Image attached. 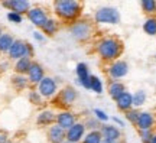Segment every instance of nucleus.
Returning <instances> with one entry per match:
<instances>
[{
    "label": "nucleus",
    "instance_id": "1",
    "mask_svg": "<svg viewBox=\"0 0 156 143\" xmlns=\"http://www.w3.org/2000/svg\"><path fill=\"white\" fill-rule=\"evenodd\" d=\"M95 51L104 62H113L120 59L123 54V42L114 36H104L95 44Z\"/></svg>",
    "mask_w": 156,
    "mask_h": 143
},
{
    "label": "nucleus",
    "instance_id": "2",
    "mask_svg": "<svg viewBox=\"0 0 156 143\" xmlns=\"http://www.w3.org/2000/svg\"><path fill=\"white\" fill-rule=\"evenodd\" d=\"M83 12V5L75 0H56L54 2V13L58 20L64 23L77 22Z\"/></svg>",
    "mask_w": 156,
    "mask_h": 143
},
{
    "label": "nucleus",
    "instance_id": "3",
    "mask_svg": "<svg viewBox=\"0 0 156 143\" xmlns=\"http://www.w3.org/2000/svg\"><path fill=\"white\" fill-rule=\"evenodd\" d=\"M93 33H94L93 23L85 20V19H78L77 22L69 25V35L73 36V39L78 41V42L88 41L93 36Z\"/></svg>",
    "mask_w": 156,
    "mask_h": 143
},
{
    "label": "nucleus",
    "instance_id": "4",
    "mask_svg": "<svg viewBox=\"0 0 156 143\" xmlns=\"http://www.w3.org/2000/svg\"><path fill=\"white\" fill-rule=\"evenodd\" d=\"M35 49L34 46L22 39H15V42L12 45V48L7 52V58L12 61H17L20 58H34Z\"/></svg>",
    "mask_w": 156,
    "mask_h": 143
},
{
    "label": "nucleus",
    "instance_id": "5",
    "mask_svg": "<svg viewBox=\"0 0 156 143\" xmlns=\"http://www.w3.org/2000/svg\"><path fill=\"white\" fill-rule=\"evenodd\" d=\"M94 22L97 25H117L120 22V12L112 6L98 7L94 13Z\"/></svg>",
    "mask_w": 156,
    "mask_h": 143
},
{
    "label": "nucleus",
    "instance_id": "6",
    "mask_svg": "<svg viewBox=\"0 0 156 143\" xmlns=\"http://www.w3.org/2000/svg\"><path fill=\"white\" fill-rule=\"evenodd\" d=\"M36 91L41 94V97L44 100H52L56 97V94L59 91V87H58V81L55 78L48 77L45 75V78L41 81V83L36 85Z\"/></svg>",
    "mask_w": 156,
    "mask_h": 143
},
{
    "label": "nucleus",
    "instance_id": "7",
    "mask_svg": "<svg viewBox=\"0 0 156 143\" xmlns=\"http://www.w3.org/2000/svg\"><path fill=\"white\" fill-rule=\"evenodd\" d=\"M78 97V93L77 90L73 87V85H65V87H62L58 94H56V97L54 98V101L56 103V105H59L62 107V110H67L68 107H71V105L75 103V100Z\"/></svg>",
    "mask_w": 156,
    "mask_h": 143
},
{
    "label": "nucleus",
    "instance_id": "8",
    "mask_svg": "<svg viewBox=\"0 0 156 143\" xmlns=\"http://www.w3.org/2000/svg\"><path fill=\"white\" fill-rule=\"evenodd\" d=\"M26 17H28V20L34 25L35 28L41 29L45 25V22L49 19V15H48L46 9H44V7H41V6H32L29 9V12L26 13Z\"/></svg>",
    "mask_w": 156,
    "mask_h": 143
},
{
    "label": "nucleus",
    "instance_id": "9",
    "mask_svg": "<svg viewBox=\"0 0 156 143\" xmlns=\"http://www.w3.org/2000/svg\"><path fill=\"white\" fill-rule=\"evenodd\" d=\"M107 74L113 81H119L120 78H124L129 74V64L123 59L113 61L107 66Z\"/></svg>",
    "mask_w": 156,
    "mask_h": 143
},
{
    "label": "nucleus",
    "instance_id": "10",
    "mask_svg": "<svg viewBox=\"0 0 156 143\" xmlns=\"http://www.w3.org/2000/svg\"><path fill=\"white\" fill-rule=\"evenodd\" d=\"M87 133V129L84 126L83 121H77L73 127H69L65 133V140L71 143H81L84 136Z\"/></svg>",
    "mask_w": 156,
    "mask_h": 143
},
{
    "label": "nucleus",
    "instance_id": "11",
    "mask_svg": "<svg viewBox=\"0 0 156 143\" xmlns=\"http://www.w3.org/2000/svg\"><path fill=\"white\" fill-rule=\"evenodd\" d=\"M2 6L9 12H15V13H19L22 16L26 15L29 9L32 7L30 2H28V0H5V2H2Z\"/></svg>",
    "mask_w": 156,
    "mask_h": 143
},
{
    "label": "nucleus",
    "instance_id": "12",
    "mask_svg": "<svg viewBox=\"0 0 156 143\" xmlns=\"http://www.w3.org/2000/svg\"><path fill=\"white\" fill-rule=\"evenodd\" d=\"M77 123V117L73 111L69 110H59L56 113V119H55V124L59 126L61 129H64L67 132L69 127H73Z\"/></svg>",
    "mask_w": 156,
    "mask_h": 143
},
{
    "label": "nucleus",
    "instance_id": "13",
    "mask_svg": "<svg viewBox=\"0 0 156 143\" xmlns=\"http://www.w3.org/2000/svg\"><path fill=\"white\" fill-rule=\"evenodd\" d=\"M26 77H28V81L30 85H38L42 80L45 78V70L44 66L41 65L39 62H32V65H30V68H29L28 74H26Z\"/></svg>",
    "mask_w": 156,
    "mask_h": 143
},
{
    "label": "nucleus",
    "instance_id": "14",
    "mask_svg": "<svg viewBox=\"0 0 156 143\" xmlns=\"http://www.w3.org/2000/svg\"><path fill=\"white\" fill-rule=\"evenodd\" d=\"M156 123V117L152 111H140L139 119L136 121L137 130H153Z\"/></svg>",
    "mask_w": 156,
    "mask_h": 143
},
{
    "label": "nucleus",
    "instance_id": "15",
    "mask_svg": "<svg viewBox=\"0 0 156 143\" xmlns=\"http://www.w3.org/2000/svg\"><path fill=\"white\" fill-rule=\"evenodd\" d=\"M55 119H56V113L52 109H44L36 114V124L39 127H51L52 124H55Z\"/></svg>",
    "mask_w": 156,
    "mask_h": 143
},
{
    "label": "nucleus",
    "instance_id": "16",
    "mask_svg": "<svg viewBox=\"0 0 156 143\" xmlns=\"http://www.w3.org/2000/svg\"><path fill=\"white\" fill-rule=\"evenodd\" d=\"M100 133L104 140H112V142H119L122 139V130L119 129L114 124H110V123H106L103 124L100 129Z\"/></svg>",
    "mask_w": 156,
    "mask_h": 143
},
{
    "label": "nucleus",
    "instance_id": "17",
    "mask_svg": "<svg viewBox=\"0 0 156 143\" xmlns=\"http://www.w3.org/2000/svg\"><path fill=\"white\" fill-rule=\"evenodd\" d=\"M65 130L61 129L56 124H52L51 127H48V132H46V138L49 143H64L65 142Z\"/></svg>",
    "mask_w": 156,
    "mask_h": 143
},
{
    "label": "nucleus",
    "instance_id": "18",
    "mask_svg": "<svg viewBox=\"0 0 156 143\" xmlns=\"http://www.w3.org/2000/svg\"><path fill=\"white\" fill-rule=\"evenodd\" d=\"M114 101H116L117 109L120 111H123V113H126V111H129L130 109H133V95H132V93H129L127 90H126L119 98L114 100Z\"/></svg>",
    "mask_w": 156,
    "mask_h": 143
},
{
    "label": "nucleus",
    "instance_id": "19",
    "mask_svg": "<svg viewBox=\"0 0 156 143\" xmlns=\"http://www.w3.org/2000/svg\"><path fill=\"white\" fill-rule=\"evenodd\" d=\"M59 30V20L56 17H51L45 22V25L41 28V32L44 33L45 36H54L55 33H58Z\"/></svg>",
    "mask_w": 156,
    "mask_h": 143
},
{
    "label": "nucleus",
    "instance_id": "20",
    "mask_svg": "<svg viewBox=\"0 0 156 143\" xmlns=\"http://www.w3.org/2000/svg\"><path fill=\"white\" fill-rule=\"evenodd\" d=\"M10 84L12 87L15 88L16 91H25L29 88V81L26 75H19V74H13L10 78Z\"/></svg>",
    "mask_w": 156,
    "mask_h": 143
},
{
    "label": "nucleus",
    "instance_id": "21",
    "mask_svg": "<svg viewBox=\"0 0 156 143\" xmlns=\"http://www.w3.org/2000/svg\"><path fill=\"white\" fill-rule=\"evenodd\" d=\"M124 91H126V85L122 81H112V83L108 84V87H107V93H108V95L113 100L119 98Z\"/></svg>",
    "mask_w": 156,
    "mask_h": 143
},
{
    "label": "nucleus",
    "instance_id": "22",
    "mask_svg": "<svg viewBox=\"0 0 156 143\" xmlns=\"http://www.w3.org/2000/svg\"><path fill=\"white\" fill-rule=\"evenodd\" d=\"M34 61L30 58H20V59L15 61V65H13V70H15V74H19V75H26L29 71V68L32 65Z\"/></svg>",
    "mask_w": 156,
    "mask_h": 143
},
{
    "label": "nucleus",
    "instance_id": "23",
    "mask_svg": "<svg viewBox=\"0 0 156 143\" xmlns=\"http://www.w3.org/2000/svg\"><path fill=\"white\" fill-rule=\"evenodd\" d=\"M15 42L13 35L7 32H3V35L0 36V54H7L9 49L12 48V45Z\"/></svg>",
    "mask_w": 156,
    "mask_h": 143
},
{
    "label": "nucleus",
    "instance_id": "24",
    "mask_svg": "<svg viewBox=\"0 0 156 143\" xmlns=\"http://www.w3.org/2000/svg\"><path fill=\"white\" fill-rule=\"evenodd\" d=\"M142 29L146 35L156 36V16H147L142 25Z\"/></svg>",
    "mask_w": 156,
    "mask_h": 143
},
{
    "label": "nucleus",
    "instance_id": "25",
    "mask_svg": "<svg viewBox=\"0 0 156 143\" xmlns=\"http://www.w3.org/2000/svg\"><path fill=\"white\" fill-rule=\"evenodd\" d=\"M75 75H77L78 83L87 80V78L91 75V74H90V70H88V65H87L85 62H78L77 66H75Z\"/></svg>",
    "mask_w": 156,
    "mask_h": 143
},
{
    "label": "nucleus",
    "instance_id": "26",
    "mask_svg": "<svg viewBox=\"0 0 156 143\" xmlns=\"http://www.w3.org/2000/svg\"><path fill=\"white\" fill-rule=\"evenodd\" d=\"M132 95H133V109H139L142 105H145L147 101V94L145 90H137Z\"/></svg>",
    "mask_w": 156,
    "mask_h": 143
},
{
    "label": "nucleus",
    "instance_id": "27",
    "mask_svg": "<svg viewBox=\"0 0 156 143\" xmlns=\"http://www.w3.org/2000/svg\"><path fill=\"white\" fill-rule=\"evenodd\" d=\"M90 90L95 94H103L104 93L103 81H101L97 75H91V77H90Z\"/></svg>",
    "mask_w": 156,
    "mask_h": 143
},
{
    "label": "nucleus",
    "instance_id": "28",
    "mask_svg": "<svg viewBox=\"0 0 156 143\" xmlns=\"http://www.w3.org/2000/svg\"><path fill=\"white\" fill-rule=\"evenodd\" d=\"M103 142V136H101L100 130H93V132H87L84 136L81 143H101Z\"/></svg>",
    "mask_w": 156,
    "mask_h": 143
},
{
    "label": "nucleus",
    "instance_id": "29",
    "mask_svg": "<svg viewBox=\"0 0 156 143\" xmlns=\"http://www.w3.org/2000/svg\"><path fill=\"white\" fill-rule=\"evenodd\" d=\"M140 7H142L143 13H146L147 16H155V13H156L155 0H143V2H140Z\"/></svg>",
    "mask_w": 156,
    "mask_h": 143
},
{
    "label": "nucleus",
    "instance_id": "30",
    "mask_svg": "<svg viewBox=\"0 0 156 143\" xmlns=\"http://www.w3.org/2000/svg\"><path fill=\"white\" fill-rule=\"evenodd\" d=\"M28 100H29V103L34 104V105H42L44 104V98L41 97V94H39L36 90H29Z\"/></svg>",
    "mask_w": 156,
    "mask_h": 143
},
{
    "label": "nucleus",
    "instance_id": "31",
    "mask_svg": "<svg viewBox=\"0 0 156 143\" xmlns=\"http://www.w3.org/2000/svg\"><path fill=\"white\" fill-rule=\"evenodd\" d=\"M84 126H85V129H87L88 132H93V130H100L103 124H101L95 117H88L87 120L84 121Z\"/></svg>",
    "mask_w": 156,
    "mask_h": 143
},
{
    "label": "nucleus",
    "instance_id": "32",
    "mask_svg": "<svg viewBox=\"0 0 156 143\" xmlns=\"http://www.w3.org/2000/svg\"><path fill=\"white\" fill-rule=\"evenodd\" d=\"M139 113L140 111L137 110V109H130L129 111L124 113V117H126V120H127L130 124H134V126H136V121L139 119Z\"/></svg>",
    "mask_w": 156,
    "mask_h": 143
},
{
    "label": "nucleus",
    "instance_id": "33",
    "mask_svg": "<svg viewBox=\"0 0 156 143\" xmlns=\"http://www.w3.org/2000/svg\"><path fill=\"white\" fill-rule=\"evenodd\" d=\"M93 113H94V117L100 121L101 124H106L107 121L110 120V116L107 114L104 110H101V109H94V110H93Z\"/></svg>",
    "mask_w": 156,
    "mask_h": 143
},
{
    "label": "nucleus",
    "instance_id": "34",
    "mask_svg": "<svg viewBox=\"0 0 156 143\" xmlns=\"http://www.w3.org/2000/svg\"><path fill=\"white\" fill-rule=\"evenodd\" d=\"M7 20L10 23H15V25H20L23 22V16L22 15H19V13H15V12H7Z\"/></svg>",
    "mask_w": 156,
    "mask_h": 143
},
{
    "label": "nucleus",
    "instance_id": "35",
    "mask_svg": "<svg viewBox=\"0 0 156 143\" xmlns=\"http://www.w3.org/2000/svg\"><path fill=\"white\" fill-rule=\"evenodd\" d=\"M153 130H139V138L142 143H151L152 138H153Z\"/></svg>",
    "mask_w": 156,
    "mask_h": 143
},
{
    "label": "nucleus",
    "instance_id": "36",
    "mask_svg": "<svg viewBox=\"0 0 156 143\" xmlns=\"http://www.w3.org/2000/svg\"><path fill=\"white\" fill-rule=\"evenodd\" d=\"M32 36H34V39L38 42V44H44L45 39H46V36H45L41 30H34V32H32Z\"/></svg>",
    "mask_w": 156,
    "mask_h": 143
},
{
    "label": "nucleus",
    "instance_id": "37",
    "mask_svg": "<svg viewBox=\"0 0 156 143\" xmlns=\"http://www.w3.org/2000/svg\"><path fill=\"white\" fill-rule=\"evenodd\" d=\"M112 121H113V124H114V126H117L119 129H120V127H124V126H126V121L123 120V119H120V117H117V116L112 117Z\"/></svg>",
    "mask_w": 156,
    "mask_h": 143
},
{
    "label": "nucleus",
    "instance_id": "38",
    "mask_svg": "<svg viewBox=\"0 0 156 143\" xmlns=\"http://www.w3.org/2000/svg\"><path fill=\"white\" fill-rule=\"evenodd\" d=\"M9 68H10L9 61H0V72H6Z\"/></svg>",
    "mask_w": 156,
    "mask_h": 143
},
{
    "label": "nucleus",
    "instance_id": "39",
    "mask_svg": "<svg viewBox=\"0 0 156 143\" xmlns=\"http://www.w3.org/2000/svg\"><path fill=\"white\" fill-rule=\"evenodd\" d=\"M7 140H9V139H7V134H6V133H0V143H6Z\"/></svg>",
    "mask_w": 156,
    "mask_h": 143
},
{
    "label": "nucleus",
    "instance_id": "40",
    "mask_svg": "<svg viewBox=\"0 0 156 143\" xmlns=\"http://www.w3.org/2000/svg\"><path fill=\"white\" fill-rule=\"evenodd\" d=\"M151 143H156V133H153V138H152Z\"/></svg>",
    "mask_w": 156,
    "mask_h": 143
},
{
    "label": "nucleus",
    "instance_id": "41",
    "mask_svg": "<svg viewBox=\"0 0 156 143\" xmlns=\"http://www.w3.org/2000/svg\"><path fill=\"white\" fill-rule=\"evenodd\" d=\"M101 143H119V142H112V140H104V139H103V142Z\"/></svg>",
    "mask_w": 156,
    "mask_h": 143
},
{
    "label": "nucleus",
    "instance_id": "42",
    "mask_svg": "<svg viewBox=\"0 0 156 143\" xmlns=\"http://www.w3.org/2000/svg\"><path fill=\"white\" fill-rule=\"evenodd\" d=\"M3 35V29H2V26H0V36Z\"/></svg>",
    "mask_w": 156,
    "mask_h": 143
},
{
    "label": "nucleus",
    "instance_id": "43",
    "mask_svg": "<svg viewBox=\"0 0 156 143\" xmlns=\"http://www.w3.org/2000/svg\"><path fill=\"white\" fill-rule=\"evenodd\" d=\"M6 143H15V142H12V140H7V142H6Z\"/></svg>",
    "mask_w": 156,
    "mask_h": 143
},
{
    "label": "nucleus",
    "instance_id": "44",
    "mask_svg": "<svg viewBox=\"0 0 156 143\" xmlns=\"http://www.w3.org/2000/svg\"><path fill=\"white\" fill-rule=\"evenodd\" d=\"M64 143H71V142H67V140H65V142H64Z\"/></svg>",
    "mask_w": 156,
    "mask_h": 143
},
{
    "label": "nucleus",
    "instance_id": "45",
    "mask_svg": "<svg viewBox=\"0 0 156 143\" xmlns=\"http://www.w3.org/2000/svg\"><path fill=\"white\" fill-rule=\"evenodd\" d=\"M155 61H156V54H155Z\"/></svg>",
    "mask_w": 156,
    "mask_h": 143
}]
</instances>
